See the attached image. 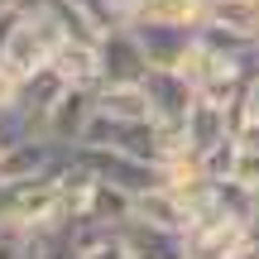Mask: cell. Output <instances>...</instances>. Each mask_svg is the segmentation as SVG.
<instances>
[{
  "label": "cell",
  "instance_id": "obj_18",
  "mask_svg": "<svg viewBox=\"0 0 259 259\" xmlns=\"http://www.w3.org/2000/svg\"><path fill=\"white\" fill-rule=\"evenodd\" d=\"M15 106H19V77L0 63V115H10Z\"/></svg>",
  "mask_w": 259,
  "mask_h": 259
},
{
  "label": "cell",
  "instance_id": "obj_6",
  "mask_svg": "<svg viewBox=\"0 0 259 259\" xmlns=\"http://www.w3.org/2000/svg\"><path fill=\"white\" fill-rule=\"evenodd\" d=\"M67 77L58 72L53 63L48 67H38L34 77H24V82H19V115H24L29 125L38 130V135H44V125H48V115H53V106L63 101V92H67Z\"/></svg>",
  "mask_w": 259,
  "mask_h": 259
},
{
  "label": "cell",
  "instance_id": "obj_13",
  "mask_svg": "<svg viewBox=\"0 0 259 259\" xmlns=\"http://www.w3.org/2000/svg\"><path fill=\"white\" fill-rule=\"evenodd\" d=\"M24 259H82V250L72 245V226H44V231H29Z\"/></svg>",
  "mask_w": 259,
  "mask_h": 259
},
{
  "label": "cell",
  "instance_id": "obj_10",
  "mask_svg": "<svg viewBox=\"0 0 259 259\" xmlns=\"http://www.w3.org/2000/svg\"><path fill=\"white\" fill-rule=\"evenodd\" d=\"M206 29L259 44V0H206Z\"/></svg>",
  "mask_w": 259,
  "mask_h": 259
},
{
  "label": "cell",
  "instance_id": "obj_3",
  "mask_svg": "<svg viewBox=\"0 0 259 259\" xmlns=\"http://www.w3.org/2000/svg\"><path fill=\"white\" fill-rule=\"evenodd\" d=\"M139 87H144L149 111H154L158 125H163V130H183L187 111H192V101H197V92H192V82H187L178 67H149V77Z\"/></svg>",
  "mask_w": 259,
  "mask_h": 259
},
{
  "label": "cell",
  "instance_id": "obj_7",
  "mask_svg": "<svg viewBox=\"0 0 259 259\" xmlns=\"http://www.w3.org/2000/svg\"><path fill=\"white\" fill-rule=\"evenodd\" d=\"M130 29L139 34V44H144V53H149L154 67H178L183 53L192 48V38L202 34V29H192V24H158V19H135Z\"/></svg>",
  "mask_w": 259,
  "mask_h": 259
},
{
  "label": "cell",
  "instance_id": "obj_15",
  "mask_svg": "<svg viewBox=\"0 0 259 259\" xmlns=\"http://www.w3.org/2000/svg\"><path fill=\"white\" fill-rule=\"evenodd\" d=\"M235 130H254L259 135V72L245 82V92H240V106H235Z\"/></svg>",
  "mask_w": 259,
  "mask_h": 259
},
{
  "label": "cell",
  "instance_id": "obj_11",
  "mask_svg": "<svg viewBox=\"0 0 259 259\" xmlns=\"http://www.w3.org/2000/svg\"><path fill=\"white\" fill-rule=\"evenodd\" d=\"M135 216L139 221H154V226H168V231H183V235H187V226H192V211H187L163 183L135 197Z\"/></svg>",
  "mask_w": 259,
  "mask_h": 259
},
{
  "label": "cell",
  "instance_id": "obj_12",
  "mask_svg": "<svg viewBox=\"0 0 259 259\" xmlns=\"http://www.w3.org/2000/svg\"><path fill=\"white\" fill-rule=\"evenodd\" d=\"M96 106H101V115H115V120H154L144 87H101Z\"/></svg>",
  "mask_w": 259,
  "mask_h": 259
},
{
  "label": "cell",
  "instance_id": "obj_8",
  "mask_svg": "<svg viewBox=\"0 0 259 259\" xmlns=\"http://www.w3.org/2000/svg\"><path fill=\"white\" fill-rule=\"evenodd\" d=\"M120 240H125V250L135 259H187V235L183 231L139 221V216H130V221L120 226Z\"/></svg>",
  "mask_w": 259,
  "mask_h": 259
},
{
  "label": "cell",
  "instance_id": "obj_16",
  "mask_svg": "<svg viewBox=\"0 0 259 259\" xmlns=\"http://www.w3.org/2000/svg\"><path fill=\"white\" fill-rule=\"evenodd\" d=\"M235 183H245L250 192H259V144H250V139H240V158H235Z\"/></svg>",
  "mask_w": 259,
  "mask_h": 259
},
{
  "label": "cell",
  "instance_id": "obj_1",
  "mask_svg": "<svg viewBox=\"0 0 259 259\" xmlns=\"http://www.w3.org/2000/svg\"><path fill=\"white\" fill-rule=\"evenodd\" d=\"M67 158H72V168L101 178V183H115V187H125V192H135V197L149 192V187H158V163H144V158H135V154H120V149L72 144Z\"/></svg>",
  "mask_w": 259,
  "mask_h": 259
},
{
  "label": "cell",
  "instance_id": "obj_2",
  "mask_svg": "<svg viewBox=\"0 0 259 259\" xmlns=\"http://www.w3.org/2000/svg\"><path fill=\"white\" fill-rule=\"evenodd\" d=\"M149 53L139 44V34L130 24L120 29H106L101 38V87H139L149 77Z\"/></svg>",
  "mask_w": 259,
  "mask_h": 259
},
{
  "label": "cell",
  "instance_id": "obj_4",
  "mask_svg": "<svg viewBox=\"0 0 259 259\" xmlns=\"http://www.w3.org/2000/svg\"><path fill=\"white\" fill-rule=\"evenodd\" d=\"M178 135H183V149H187V154H197V158L211 154L216 144H226L231 135H240V130H235V106H221V101L197 96Z\"/></svg>",
  "mask_w": 259,
  "mask_h": 259
},
{
  "label": "cell",
  "instance_id": "obj_17",
  "mask_svg": "<svg viewBox=\"0 0 259 259\" xmlns=\"http://www.w3.org/2000/svg\"><path fill=\"white\" fill-rule=\"evenodd\" d=\"M82 259H135V254L125 250L120 231H111V235H101L96 245H87V250H82Z\"/></svg>",
  "mask_w": 259,
  "mask_h": 259
},
{
  "label": "cell",
  "instance_id": "obj_19",
  "mask_svg": "<svg viewBox=\"0 0 259 259\" xmlns=\"http://www.w3.org/2000/svg\"><path fill=\"white\" fill-rule=\"evenodd\" d=\"M15 5H24V0H0V10H15Z\"/></svg>",
  "mask_w": 259,
  "mask_h": 259
},
{
  "label": "cell",
  "instance_id": "obj_5",
  "mask_svg": "<svg viewBox=\"0 0 259 259\" xmlns=\"http://www.w3.org/2000/svg\"><path fill=\"white\" fill-rule=\"evenodd\" d=\"M96 87H67L63 92V101L53 106V115H48V125H44V135L53 139V144H63V149H72V144H82L87 139V125L96 120Z\"/></svg>",
  "mask_w": 259,
  "mask_h": 259
},
{
  "label": "cell",
  "instance_id": "obj_9",
  "mask_svg": "<svg viewBox=\"0 0 259 259\" xmlns=\"http://www.w3.org/2000/svg\"><path fill=\"white\" fill-rule=\"evenodd\" d=\"M53 67H58L72 87H96V92H101V44H77V38H63L58 53H53Z\"/></svg>",
  "mask_w": 259,
  "mask_h": 259
},
{
  "label": "cell",
  "instance_id": "obj_14",
  "mask_svg": "<svg viewBox=\"0 0 259 259\" xmlns=\"http://www.w3.org/2000/svg\"><path fill=\"white\" fill-rule=\"evenodd\" d=\"M139 19H158V24H206V0H144Z\"/></svg>",
  "mask_w": 259,
  "mask_h": 259
},
{
  "label": "cell",
  "instance_id": "obj_20",
  "mask_svg": "<svg viewBox=\"0 0 259 259\" xmlns=\"http://www.w3.org/2000/svg\"><path fill=\"white\" fill-rule=\"evenodd\" d=\"M254 231H259V216H254Z\"/></svg>",
  "mask_w": 259,
  "mask_h": 259
}]
</instances>
